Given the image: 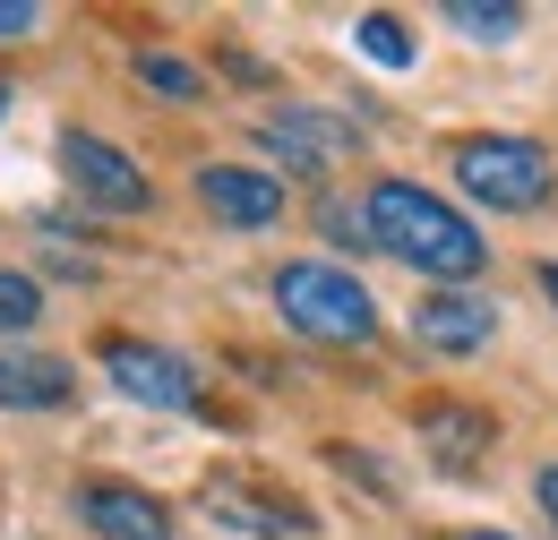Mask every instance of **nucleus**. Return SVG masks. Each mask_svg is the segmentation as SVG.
<instances>
[{"label": "nucleus", "mask_w": 558, "mask_h": 540, "mask_svg": "<svg viewBox=\"0 0 558 540\" xmlns=\"http://www.w3.org/2000/svg\"><path fill=\"white\" fill-rule=\"evenodd\" d=\"M361 232H369V249H387L396 267L429 274V292H464V283L489 267L482 223H473L464 206H447L438 189H421V181H396V172L361 189Z\"/></svg>", "instance_id": "obj_1"}, {"label": "nucleus", "mask_w": 558, "mask_h": 540, "mask_svg": "<svg viewBox=\"0 0 558 540\" xmlns=\"http://www.w3.org/2000/svg\"><path fill=\"white\" fill-rule=\"evenodd\" d=\"M276 318L301 343H327V352H361L378 343V300L352 267H327V258H292L276 267Z\"/></svg>", "instance_id": "obj_2"}, {"label": "nucleus", "mask_w": 558, "mask_h": 540, "mask_svg": "<svg viewBox=\"0 0 558 540\" xmlns=\"http://www.w3.org/2000/svg\"><path fill=\"white\" fill-rule=\"evenodd\" d=\"M447 172H456V189L473 206H489V214H542V206H558V155L542 137H507V130L456 137Z\"/></svg>", "instance_id": "obj_3"}, {"label": "nucleus", "mask_w": 558, "mask_h": 540, "mask_svg": "<svg viewBox=\"0 0 558 540\" xmlns=\"http://www.w3.org/2000/svg\"><path fill=\"white\" fill-rule=\"evenodd\" d=\"M61 181L95 214H146L155 206V181L138 172V155H121L112 137H95V130H61Z\"/></svg>", "instance_id": "obj_4"}, {"label": "nucleus", "mask_w": 558, "mask_h": 540, "mask_svg": "<svg viewBox=\"0 0 558 540\" xmlns=\"http://www.w3.org/2000/svg\"><path fill=\"white\" fill-rule=\"evenodd\" d=\"M104 378L146 412H207L198 395V369L181 360V352H163V343H138V335H112L104 343Z\"/></svg>", "instance_id": "obj_5"}, {"label": "nucleus", "mask_w": 558, "mask_h": 540, "mask_svg": "<svg viewBox=\"0 0 558 540\" xmlns=\"http://www.w3.org/2000/svg\"><path fill=\"white\" fill-rule=\"evenodd\" d=\"M198 506H207L223 532H250V540H301V532H318L301 498H283V489H267V480H250V472H207Z\"/></svg>", "instance_id": "obj_6"}, {"label": "nucleus", "mask_w": 558, "mask_h": 540, "mask_svg": "<svg viewBox=\"0 0 558 540\" xmlns=\"http://www.w3.org/2000/svg\"><path fill=\"white\" fill-rule=\"evenodd\" d=\"M198 206H207L215 223H232V232H276L292 189H283V172H267V163H198Z\"/></svg>", "instance_id": "obj_7"}, {"label": "nucleus", "mask_w": 558, "mask_h": 540, "mask_svg": "<svg viewBox=\"0 0 558 540\" xmlns=\"http://www.w3.org/2000/svg\"><path fill=\"white\" fill-rule=\"evenodd\" d=\"M258 146L276 155L283 172H301V181H327V172H336V163L352 155V130L336 121V112L283 103V112H267V121H258Z\"/></svg>", "instance_id": "obj_8"}, {"label": "nucleus", "mask_w": 558, "mask_h": 540, "mask_svg": "<svg viewBox=\"0 0 558 540\" xmlns=\"http://www.w3.org/2000/svg\"><path fill=\"white\" fill-rule=\"evenodd\" d=\"M413 343L438 352V360H473V352L498 343V300H482V292H421Z\"/></svg>", "instance_id": "obj_9"}, {"label": "nucleus", "mask_w": 558, "mask_h": 540, "mask_svg": "<svg viewBox=\"0 0 558 540\" xmlns=\"http://www.w3.org/2000/svg\"><path fill=\"white\" fill-rule=\"evenodd\" d=\"M77 524L95 540H172V506L138 480H77Z\"/></svg>", "instance_id": "obj_10"}, {"label": "nucleus", "mask_w": 558, "mask_h": 540, "mask_svg": "<svg viewBox=\"0 0 558 540\" xmlns=\"http://www.w3.org/2000/svg\"><path fill=\"white\" fill-rule=\"evenodd\" d=\"M77 369L52 352H0V412H70Z\"/></svg>", "instance_id": "obj_11"}, {"label": "nucleus", "mask_w": 558, "mask_h": 540, "mask_svg": "<svg viewBox=\"0 0 558 540\" xmlns=\"http://www.w3.org/2000/svg\"><path fill=\"white\" fill-rule=\"evenodd\" d=\"M489 412H464V404H429L421 412V446H429V464H447V472H473L489 455Z\"/></svg>", "instance_id": "obj_12"}, {"label": "nucleus", "mask_w": 558, "mask_h": 540, "mask_svg": "<svg viewBox=\"0 0 558 540\" xmlns=\"http://www.w3.org/2000/svg\"><path fill=\"white\" fill-rule=\"evenodd\" d=\"M447 26H456L464 44L498 52V44H515V35H524V9H507V0H447Z\"/></svg>", "instance_id": "obj_13"}, {"label": "nucleus", "mask_w": 558, "mask_h": 540, "mask_svg": "<svg viewBox=\"0 0 558 540\" xmlns=\"http://www.w3.org/2000/svg\"><path fill=\"white\" fill-rule=\"evenodd\" d=\"M352 44H361V61H378V69H413V26L404 17H387V9H369L361 26H352Z\"/></svg>", "instance_id": "obj_14"}, {"label": "nucleus", "mask_w": 558, "mask_h": 540, "mask_svg": "<svg viewBox=\"0 0 558 540\" xmlns=\"http://www.w3.org/2000/svg\"><path fill=\"white\" fill-rule=\"evenodd\" d=\"M130 69H138V86H146V95H172V103H198V95H207V77L181 61V52H138Z\"/></svg>", "instance_id": "obj_15"}, {"label": "nucleus", "mask_w": 558, "mask_h": 540, "mask_svg": "<svg viewBox=\"0 0 558 540\" xmlns=\"http://www.w3.org/2000/svg\"><path fill=\"white\" fill-rule=\"evenodd\" d=\"M44 327V283L26 267H0V335H35Z\"/></svg>", "instance_id": "obj_16"}, {"label": "nucleus", "mask_w": 558, "mask_h": 540, "mask_svg": "<svg viewBox=\"0 0 558 540\" xmlns=\"http://www.w3.org/2000/svg\"><path fill=\"white\" fill-rule=\"evenodd\" d=\"M35 26H44V9H35V0H0V44H26Z\"/></svg>", "instance_id": "obj_17"}, {"label": "nucleus", "mask_w": 558, "mask_h": 540, "mask_svg": "<svg viewBox=\"0 0 558 540\" xmlns=\"http://www.w3.org/2000/svg\"><path fill=\"white\" fill-rule=\"evenodd\" d=\"M533 498H542V515L558 524V464H542V472H533Z\"/></svg>", "instance_id": "obj_18"}, {"label": "nucleus", "mask_w": 558, "mask_h": 540, "mask_svg": "<svg viewBox=\"0 0 558 540\" xmlns=\"http://www.w3.org/2000/svg\"><path fill=\"white\" fill-rule=\"evenodd\" d=\"M542 292H550V309H558V258H550V267H542Z\"/></svg>", "instance_id": "obj_19"}, {"label": "nucleus", "mask_w": 558, "mask_h": 540, "mask_svg": "<svg viewBox=\"0 0 558 540\" xmlns=\"http://www.w3.org/2000/svg\"><path fill=\"white\" fill-rule=\"evenodd\" d=\"M456 540H515V532H456Z\"/></svg>", "instance_id": "obj_20"}, {"label": "nucleus", "mask_w": 558, "mask_h": 540, "mask_svg": "<svg viewBox=\"0 0 558 540\" xmlns=\"http://www.w3.org/2000/svg\"><path fill=\"white\" fill-rule=\"evenodd\" d=\"M0 112H9V86H0Z\"/></svg>", "instance_id": "obj_21"}]
</instances>
